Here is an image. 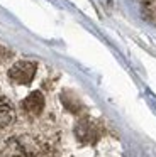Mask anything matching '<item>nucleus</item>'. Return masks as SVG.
<instances>
[{"instance_id":"nucleus-1","label":"nucleus","mask_w":156,"mask_h":157,"mask_svg":"<svg viewBox=\"0 0 156 157\" xmlns=\"http://www.w3.org/2000/svg\"><path fill=\"white\" fill-rule=\"evenodd\" d=\"M37 71V64L32 61H17L9 69V78L17 85H29L34 79Z\"/></svg>"},{"instance_id":"nucleus-2","label":"nucleus","mask_w":156,"mask_h":157,"mask_svg":"<svg viewBox=\"0 0 156 157\" xmlns=\"http://www.w3.org/2000/svg\"><path fill=\"white\" fill-rule=\"evenodd\" d=\"M75 133L83 144H93L98 139V128L92 120H80L75 127Z\"/></svg>"},{"instance_id":"nucleus-3","label":"nucleus","mask_w":156,"mask_h":157,"mask_svg":"<svg viewBox=\"0 0 156 157\" xmlns=\"http://www.w3.org/2000/svg\"><path fill=\"white\" fill-rule=\"evenodd\" d=\"M22 110L27 113V115H39L44 110V96L41 91H32L24 98L22 101Z\"/></svg>"},{"instance_id":"nucleus-4","label":"nucleus","mask_w":156,"mask_h":157,"mask_svg":"<svg viewBox=\"0 0 156 157\" xmlns=\"http://www.w3.org/2000/svg\"><path fill=\"white\" fill-rule=\"evenodd\" d=\"M15 120V108L7 98L0 96V128H5Z\"/></svg>"},{"instance_id":"nucleus-5","label":"nucleus","mask_w":156,"mask_h":157,"mask_svg":"<svg viewBox=\"0 0 156 157\" xmlns=\"http://www.w3.org/2000/svg\"><path fill=\"white\" fill-rule=\"evenodd\" d=\"M24 157H60L58 152L47 144H36L32 149H24Z\"/></svg>"},{"instance_id":"nucleus-6","label":"nucleus","mask_w":156,"mask_h":157,"mask_svg":"<svg viewBox=\"0 0 156 157\" xmlns=\"http://www.w3.org/2000/svg\"><path fill=\"white\" fill-rule=\"evenodd\" d=\"M0 56H2V58H9V56H10V51H7V49H3L2 46H0Z\"/></svg>"}]
</instances>
